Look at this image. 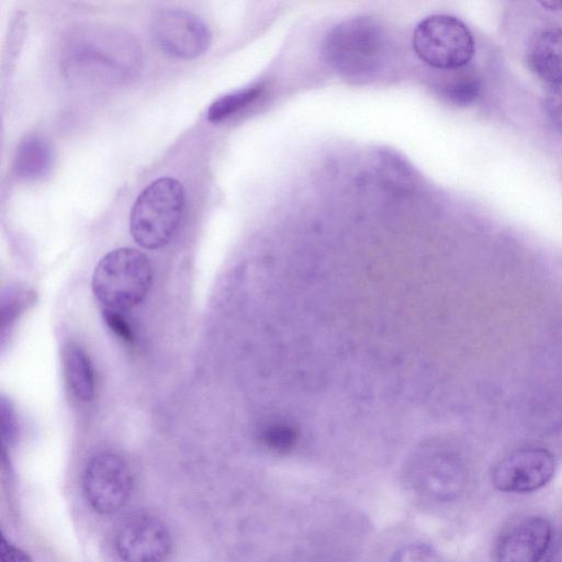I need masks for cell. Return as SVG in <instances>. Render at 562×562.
<instances>
[{
	"mask_svg": "<svg viewBox=\"0 0 562 562\" xmlns=\"http://www.w3.org/2000/svg\"><path fill=\"white\" fill-rule=\"evenodd\" d=\"M83 494L99 514L119 512L128 502L133 479L127 464L112 452H100L87 463L82 476Z\"/></svg>",
	"mask_w": 562,
	"mask_h": 562,
	"instance_id": "8992f818",
	"label": "cell"
},
{
	"mask_svg": "<svg viewBox=\"0 0 562 562\" xmlns=\"http://www.w3.org/2000/svg\"><path fill=\"white\" fill-rule=\"evenodd\" d=\"M133 40L123 33H92L71 43L67 71L91 82H116L130 77L137 61Z\"/></svg>",
	"mask_w": 562,
	"mask_h": 562,
	"instance_id": "277c9868",
	"label": "cell"
},
{
	"mask_svg": "<svg viewBox=\"0 0 562 562\" xmlns=\"http://www.w3.org/2000/svg\"><path fill=\"white\" fill-rule=\"evenodd\" d=\"M531 70L551 86L562 81V30L547 29L531 41L527 53Z\"/></svg>",
	"mask_w": 562,
	"mask_h": 562,
	"instance_id": "7c38bea8",
	"label": "cell"
},
{
	"mask_svg": "<svg viewBox=\"0 0 562 562\" xmlns=\"http://www.w3.org/2000/svg\"><path fill=\"white\" fill-rule=\"evenodd\" d=\"M543 8L548 10L557 11L562 9V0H543L539 2Z\"/></svg>",
	"mask_w": 562,
	"mask_h": 562,
	"instance_id": "44dd1931",
	"label": "cell"
},
{
	"mask_svg": "<svg viewBox=\"0 0 562 562\" xmlns=\"http://www.w3.org/2000/svg\"><path fill=\"white\" fill-rule=\"evenodd\" d=\"M53 153L49 144L37 135H27L19 144L13 170L24 180H36L47 175L52 168Z\"/></svg>",
	"mask_w": 562,
	"mask_h": 562,
	"instance_id": "4fadbf2b",
	"label": "cell"
},
{
	"mask_svg": "<svg viewBox=\"0 0 562 562\" xmlns=\"http://www.w3.org/2000/svg\"><path fill=\"white\" fill-rule=\"evenodd\" d=\"M544 106L554 127L562 134V81L551 86Z\"/></svg>",
	"mask_w": 562,
	"mask_h": 562,
	"instance_id": "d6986e66",
	"label": "cell"
},
{
	"mask_svg": "<svg viewBox=\"0 0 562 562\" xmlns=\"http://www.w3.org/2000/svg\"><path fill=\"white\" fill-rule=\"evenodd\" d=\"M454 71L450 80L440 87L441 94L454 105L467 106L480 95L481 80L470 70L454 69Z\"/></svg>",
	"mask_w": 562,
	"mask_h": 562,
	"instance_id": "9a60e30c",
	"label": "cell"
},
{
	"mask_svg": "<svg viewBox=\"0 0 562 562\" xmlns=\"http://www.w3.org/2000/svg\"><path fill=\"white\" fill-rule=\"evenodd\" d=\"M554 472L555 459L549 450L522 448L496 464L492 472V484L504 493H531L546 486Z\"/></svg>",
	"mask_w": 562,
	"mask_h": 562,
	"instance_id": "ba28073f",
	"label": "cell"
},
{
	"mask_svg": "<svg viewBox=\"0 0 562 562\" xmlns=\"http://www.w3.org/2000/svg\"><path fill=\"white\" fill-rule=\"evenodd\" d=\"M390 562H443V560L430 546L411 543L398 549Z\"/></svg>",
	"mask_w": 562,
	"mask_h": 562,
	"instance_id": "e0dca14e",
	"label": "cell"
},
{
	"mask_svg": "<svg viewBox=\"0 0 562 562\" xmlns=\"http://www.w3.org/2000/svg\"><path fill=\"white\" fill-rule=\"evenodd\" d=\"M148 258L134 248L106 254L92 276V291L104 308L125 312L143 302L151 285Z\"/></svg>",
	"mask_w": 562,
	"mask_h": 562,
	"instance_id": "3957f363",
	"label": "cell"
},
{
	"mask_svg": "<svg viewBox=\"0 0 562 562\" xmlns=\"http://www.w3.org/2000/svg\"><path fill=\"white\" fill-rule=\"evenodd\" d=\"M184 207L180 181L164 177L150 182L137 196L130 215L134 240L146 249L166 246L179 227Z\"/></svg>",
	"mask_w": 562,
	"mask_h": 562,
	"instance_id": "7a4b0ae2",
	"label": "cell"
},
{
	"mask_svg": "<svg viewBox=\"0 0 562 562\" xmlns=\"http://www.w3.org/2000/svg\"><path fill=\"white\" fill-rule=\"evenodd\" d=\"M171 549L168 527L151 515L127 518L115 535V550L122 562H165Z\"/></svg>",
	"mask_w": 562,
	"mask_h": 562,
	"instance_id": "9c48e42d",
	"label": "cell"
},
{
	"mask_svg": "<svg viewBox=\"0 0 562 562\" xmlns=\"http://www.w3.org/2000/svg\"><path fill=\"white\" fill-rule=\"evenodd\" d=\"M64 369L69 390L81 401L89 402L94 395V375L87 353L76 345L64 350Z\"/></svg>",
	"mask_w": 562,
	"mask_h": 562,
	"instance_id": "5bb4252c",
	"label": "cell"
},
{
	"mask_svg": "<svg viewBox=\"0 0 562 562\" xmlns=\"http://www.w3.org/2000/svg\"><path fill=\"white\" fill-rule=\"evenodd\" d=\"M413 47L424 63L447 71L465 67L475 50L468 26L447 14H434L420 21L413 34Z\"/></svg>",
	"mask_w": 562,
	"mask_h": 562,
	"instance_id": "5b68a950",
	"label": "cell"
},
{
	"mask_svg": "<svg viewBox=\"0 0 562 562\" xmlns=\"http://www.w3.org/2000/svg\"><path fill=\"white\" fill-rule=\"evenodd\" d=\"M322 52L326 64L339 75L367 80L386 66L391 56V38L378 19L359 15L330 29Z\"/></svg>",
	"mask_w": 562,
	"mask_h": 562,
	"instance_id": "6da1fadb",
	"label": "cell"
},
{
	"mask_svg": "<svg viewBox=\"0 0 562 562\" xmlns=\"http://www.w3.org/2000/svg\"><path fill=\"white\" fill-rule=\"evenodd\" d=\"M151 37L167 55L194 59L203 55L212 41L207 25L194 13L181 9L157 12L150 22Z\"/></svg>",
	"mask_w": 562,
	"mask_h": 562,
	"instance_id": "52a82bcc",
	"label": "cell"
},
{
	"mask_svg": "<svg viewBox=\"0 0 562 562\" xmlns=\"http://www.w3.org/2000/svg\"><path fill=\"white\" fill-rule=\"evenodd\" d=\"M552 527L541 516H529L512 525L499 538L496 562H540L549 549Z\"/></svg>",
	"mask_w": 562,
	"mask_h": 562,
	"instance_id": "8fae6325",
	"label": "cell"
},
{
	"mask_svg": "<svg viewBox=\"0 0 562 562\" xmlns=\"http://www.w3.org/2000/svg\"><path fill=\"white\" fill-rule=\"evenodd\" d=\"M261 85L250 86L215 100L206 113L207 121L221 122L254 102L262 91Z\"/></svg>",
	"mask_w": 562,
	"mask_h": 562,
	"instance_id": "2e32d148",
	"label": "cell"
},
{
	"mask_svg": "<svg viewBox=\"0 0 562 562\" xmlns=\"http://www.w3.org/2000/svg\"><path fill=\"white\" fill-rule=\"evenodd\" d=\"M0 562H33L30 555L15 547L4 536L0 541Z\"/></svg>",
	"mask_w": 562,
	"mask_h": 562,
	"instance_id": "ffe728a7",
	"label": "cell"
},
{
	"mask_svg": "<svg viewBox=\"0 0 562 562\" xmlns=\"http://www.w3.org/2000/svg\"><path fill=\"white\" fill-rule=\"evenodd\" d=\"M103 321L110 330L125 342L132 344L134 340L133 330L121 314V312L104 308L102 312Z\"/></svg>",
	"mask_w": 562,
	"mask_h": 562,
	"instance_id": "ac0fdd59",
	"label": "cell"
},
{
	"mask_svg": "<svg viewBox=\"0 0 562 562\" xmlns=\"http://www.w3.org/2000/svg\"><path fill=\"white\" fill-rule=\"evenodd\" d=\"M415 486L428 497L452 501L465 488L467 471L452 453L443 451H420L412 463Z\"/></svg>",
	"mask_w": 562,
	"mask_h": 562,
	"instance_id": "30bf717a",
	"label": "cell"
}]
</instances>
